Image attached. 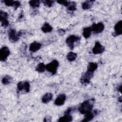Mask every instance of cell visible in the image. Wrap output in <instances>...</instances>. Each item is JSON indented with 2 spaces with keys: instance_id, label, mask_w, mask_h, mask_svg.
<instances>
[{
  "instance_id": "cell-25",
  "label": "cell",
  "mask_w": 122,
  "mask_h": 122,
  "mask_svg": "<svg viewBox=\"0 0 122 122\" xmlns=\"http://www.w3.org/2000/svg\"><path fill=\"white\" fill-rule=\"evenodd\" d=\"M30 6L33 8H37L39 6L40 1L39 0H30L29 2Z\"/></svg>"
},
{
  "instance_id": "cell-11",
  "label": "cell",
  "mask_w": 122,
  "mask_h": 122,
  "mask_svg": "<svg viewBox=\"0 0 122 122\" xmlns=\"http://www.w3.org/2000/svg\"><path fill=\"white\" fill-rule=\"evenodd\" d=\"M122 21L120 20L118 21L114 26V33H113V35L114 36L121 35L122 33Z\"/></svg>"
},
{
  "instance_id": "cell-9",
  "label": "cell",
  "mask_w": 122,
  "mask_h": 122,
  "mask_svg": "<svg viewBox=\"0 0 122 122\" xmlns=\"http://www.w3.org/2000/svg\"><path fill=\"white\" fill-rule=\"evenodd\" d=\"M104 47L99 41H96L92 49V52L95 54H101L104 52Z\"/></svg>"
},
{
  "instance_id": "cell-12",
  "label": "cell",
  "mask_w": 122,
  "mask_h": 122,
  "mask_svg": "<svg viewBox=\"0 0 122 122\" xmlns=\"http://www.w3.org/2000/svg\"><path fill=\"white\" fill-rule=\"evenodd\" d=\"M41 47V44L37 41H34L31 43L30 46L29 50L32 52H36L38 51Z\"/></svg>"
},
{
  "instance_id": "cell-30",
  "label": "cell",
  "mask_w": 122,
  "mask_h": 122,
  "mask_svg": "<svg viewBox=\"0 0 122 122\" xmlns=\"http://www.w3.org/2000/svg\"><path fill=\"white\" fill-rule=\"evenodd\" d=\"M58 32L60 35H63L65 33V31L63 29H59L58 30Z\"/></svg>"
},
{
  "instance_id": "cell-27",
  "label": "cell",
  "mask_w": 122,
  "mask_h": 122,
  "mask_svg": "<svg viewBox=\"0 0 122 122\" xmlns=\"http://www.w3.org/2000/svg\"><path fill=\"white\" fill-rule=\"evenodd\" d=\"M17 89L19 91L24 90V81H20L17 84Z\"/></svg>"
},
{
  "instance_id": "cell-6",
  "label": "cell",
  "mask_w": 122,
  "mask_h": 122,
  "mask_svg": "<svg viewBox=\"0 0 122 122\" xmlns=\"http://www.w3.org/2000/svg\"><path fill=\"white\" fill-rule=\"evenodd\" d=\"M92 31L96 34L102 32L104 28V24L102 22H99L97 24L93 23L91 27Z\"/></svg>"
},
{
  "instance_id": "cell-28",
  "label": "cell",
  "mask_w": 122,
  "mask_h": 122,
  "mask_svg": "<svg viewBox=\"0 0 122 122\" xmlns=\"http://www.w3.org/2000/svg\"><path fill=\"white\" fill-rule=\"evenodd\" d=\"M57 2L59 3L60 4L63 5L66 7H68L70 3V1H68L67 0H57Z\"/></svg>"
},
{
  "instance_id": "cell-7",
  "label": "cell",
  "mask_w": 122,
  "mask_h": 122,
  "mask_svg": "<svg viewBox=\"0 0 122 122\" xmlns=\"http://www.w3.org/2000/svg\"><path fill=\"white\" fill-rule=\"evenodd\" d=\"M10 51L9 48L6 46L3 47L0 51V60L4 61L6 60L7 57L10 55Z\"/></svg>"
},
{
  "instance_id": "cell-33",
  "label": "cell",
  "mask_w": 122,
  "mask_h": 122,
  "mask_svg": "<svg viewBox=\"0 0 122 122\" xmlns=\"http://www.w3.org/2000/svg\"><path fill=\"white\" fill-rule=\"evenodd\" d=\"M121 98H122V97L121 96L120 98H119V100H120V102H122V100H121Z\"/></svg>"
},
{
  "instance_id": "cell-18",
  "label": "cell",
  "mask_w": 122,
  "mask_h": 122,
  "mask_svg": "<svg viewBox=\"0 0 122 122\" xmlns=\"http://www.w3.org/2000/svg\"><path fill=\"white\" fill-rule=\"evenodd\" d=\"M41 30L43 32L45 33H47L51 31V30H52V28L49 23L46 22L43 25L41 28Z\"/></svg>"
},
{
  "instance_id": "cell-5",
  "label": "cell",
  "mask_w": 122,
  "mask_h": 122,
  "mask_svg": "<svg viewBox=\"0 0 122 122\" xmlns=\"http://www.w3.org/2000/svg\"><path fill=\"white\" fill-rule=\"evenodd\" d=\"M93 75V73L87 71L81 78L80 81L82 84H88Z\"/></svg>"
},
{
  "instance_id": "cell-3",
  "label": "cell",
  "mask_w": 122,
  "mask_h": 122,
  "mask_svg": "<svg viewBox=\"0 0 122 122\" xmlns=\"http://www.w3.org/2000/svg\"><path fill=\"white\" fill-rule=\"evenodd\" d=\"M59 66V62L57 60H53L50 63L46 65V70L52 74H55Z\"/></svg>"
},
{
  "instance_id": "cell-17",
  "label": "cell",
  "mask_w": 122,
  "mask_h": 122,
  "mask_svg": "<svg viewBox=\"0 0 122 122\" xmlns=\"http://www.w3.org/2000/svg\"><path fill=\"white\" fill-rule=\"evenodd\" d=\"M98 67V64L95 62H90L87 66V70L89 72H94V71L97 69Z\"/></svg>"
},
{
  "instance_id": "cell-10",
  "label": "cell",
  "mask_w": 122,
  "mask_h": 122,
  "mask_svg": "<svg viewBox=\"0 0 122 122\" xmlns=\"http://www.w3.org/2000/svg\"><path fill=\"white\" fill-rule=\"evenodd\" d=\"M66 100V96L64 94H61L59 95L56 98L54 104L57 106L62 105Z\"/></svg>"
},
{
  "instance_id": "cell-8",
  "label": "cell",
  "mask_w": 122,
  "mask_h": 122,
  "mask_svg": "<svg viewBox=\"0 0 122 122\" xmlns=\"http://www.w3.org/2000/svg\"><path fill=\"white\" fill-rule=\"evenodd\" d=\"M8 14L4 11L0 10V20L1 25L3 27H7L9 25V21L8 20Z\"/></svg>"
},
{
  "instance_id": "cell-23",
  "label": "cell",
  "mask_w": 122,
  "mask_h": 122,
  "mask_svg": "<svg viewBox=\"0 0 122 122\" xmlns=\"http://www.w3.org/2000/svg\"><path fill=\"white\" fill-rule=\"evenodd\" d=\"M76 10V4L74 2H70V4L68 6L67 10L70 12H73Z\"/></svg>"
},
{
  "instance_id": "cell-19",
  "label": "cell",
  "mask_w": 122,
  "mask_h": 122,
  "mask_svg": "<svg viewBox=\"0 0 122 122\" xmlns=\"http://www.w3.org/2000/svg\"><path fill=\"white\" fill-rule=\"evenodd\" d=\"M92 32V29L91 27H86L84 28L83 30L82 35L85 38H88L90 37Z\"/></svg>"
},
{
  "instance_id": "cell-16",
  "label": "cell",
  "mask_w": 122,
  "mask_h": 122,
  "mask_svg": "<svg viewBox=\"0 0 122 122\" xmlns=\"http://www.w3.org/2000/svg\"><path fill=\"white\" fill-rule=\"evenodd\" d=\"M52 94L50 92H47L42 97L41 101L44 103H47L51 101L52 99Z\"/></svg>"
},
{
  "instance_id": "cell-21",
  "label": "cell",
  "mask_w": 122,
  "mask_h": 122,
  "mask_svg": "<svg viewBox=\"0 0 122 122\" xmlns=\"http://www.w3.org/2000/svg\"><path fill=\"white\" fill-rule=\"evenodd\" d=\"M77 56V55L76 53L73 52H70L67 54L66 57L69 61H72L76 59Z\"/></svg>"
},
{
  "instance_id": "cell-1",
  "label": "cell",
  "mask_w": 122,
  "mask_h": 122,
  "mask_svg": "<svg viewBox=\"0 0 122 122\" xmlns=\"http://www.w3.org/2000/svg\"><path fill=\"white\" fill-rule=\"evenodd\" d=\"M95 100L94 99H90L81 103L78 108V110L81 114H85L92 111Z\"/></svg>"
},
{
  "instance_id": "cell-22",
  "label": "cell",
  "mask_w": 122,
  "mask_h": 122,
  "mask_svg": "<svg viewBox=\"0 0 122 122\" xmlns=\"http://www.w3.org/2000/svg\"><path fill=\"white\" fill-rule=\"evenodd\" d=\"M46 70V65L43 63H39L36 67V71L39 72H43Z\"/></svg>"
},
{
  "instance_id": "cell-20",
  "label": "cell",
  "mask_w": 122,
  "mask_h": 122,
  "mask_svg": "<svg viewBox=\"0 0 122 122\" xmlns=\"http://www.w3.org/2000/svg\"><path fill=\"white\" fill-rule=\"evenodd\" d=\"M93 1L92 0H88V1H86L84 2L82 4V8L83 10H88L90 9L93 4Z\"/></svg>"
},
{
  "instance_id": "cell-13",
  "label": "cell",
  "mask_w": 122,
  "mask_h": 122,
  "mask_svg": "<svg viewBox=\"0 0 122 122\" xmlns=\"http://www.w3.org/2000/svg\"><path fill=\"white\" fill-rule=\"evenodd\" d=\"M5 4L8 6H13L15 8L17 9L20 5V3L19 1H13L11 0H4Z\"/></svg>"
},
{
  "instance_id": "cell-29",
  "label": "cell",
  "mask_w": 122,
  "mask_h": 122,
  "mask_svg": "<svg viewBox=\"0 0 122 122\" xmlns=\"http://www.w3.org/2000/svg\"><path fill=\"white\" fill-rule=\"evenodd\" d=\"M24 90L26 92H28L30 90V83L28 81H24Z\"/></svg>"
},
{
  "instance_id": "cell-2",
  "label": "cell",
  "mask_w": 122,
  "mask_h": 122,
  "mask_svg": "<svg viewBox=\"0 0 122 122\" xmlns=\"http://www.w3.org/2000/svg\"><path fill=\"white\" fill-rule=\"evenodd\" d=\"M23 31H20L17 32L15 30L10 29L8 31V36L10 41L11 42H14L18 41L20 37L22 35Z\"/></svg>"
},
{
  "instance_id": "cell-31",
  "label": "cell",
  "mask_w": 122,
  "mask_h": 122,
  "mask_svg": "<svg viewBox=\"0 0 122 122\" xmlns=\"http://www.w3.org/2000/svg\"><path fill=\"white\" fill-rule=\"evenodd\" d=\"M51 118L50 116H47L45 117L44 119V122H50L51 121Z\"/></svg>"
},
{
  "instance_id": "cell-32",
  "label": "cell",
  "mask_w": 122,
  "mask_h": 122,
  "mask_svg": "<svg viewBox=\"0 0 122 122\" xmlns=\"http://www.w3.org/2000/svg\"><path fill=\"white\" fill-rule=\"evenodd\" d=\"M117 90L121 92V91H122V85L121 84H120L119 86H118L117 87Z\"/></svg>"
},
{
  "instance_id": "cell-4",
  "label": "cell",
  "mask_w": 122,
  "mask_h": 122,
  "mask_svg": "<svg viewBox=\"0 0 122 122\" xmlns=\"http://www.w3.org/2000/svg\"><path fill=\"white\" fill-rule=\"evenodd\" d=\"M81 39V38L75 35H71L69 36L66 40V42L68 46L71 50H73L74 48V44L75 41H78Z\"/></svg>"
},
{
  "instance_id": "cell-26",
  "label": "cell",
  "mask_w": 122,
  "mask_h": 122,
  "mask_svg": "<svg viewBox=\"0 0 122 122\" xmlns=\"http://www.w3.org/2000/svg\"><path fill=\"white\" fill-rule=\"evenodd\" d=\"M42 2L46 6L51 7L52 6L53 4L54 1L53 0H42Z\"/></svg>"
},
{
  "instance_id": "cell-15",
  "label": "cell",
  "mask_w": 122,
  "mask_h": 122,
  "mask_svg": "<svg viewBox=\"0 0 122 122\" xmlns=\"http://www.w3.org/2000/svg\"><path fill=\"white\" fill-rule=\"evenodd\" d=\"M72 120V117L70 114H64V115L59 118V122H70Z\"/></svg>"
},
{
  "instance_id": "cell-14",
  "label": "cell",
  "mask_w": 122,
  "mask_h": 122,
  "mask_svg": "<svg viewBox=\"0 0 122 122\" xmlns=\"http://www.w3.org/2000/svg\"><path fill=\"white\" fill-rule=\"evenodd\" d=\"M96 113V112H95V111H94L93 112H92L91 111H90V112L85 113L84 118L81 121V122H87L90 121L93 118V117H94V115Z\"/></svg>"
},
{
  "instance_id": "cell-24",
  "label": "cell",
  "mask_w": 122,
  "mask_h": 122,
  "mask_svg": "<svg viewBox=\"0 0 122 122\" xmlns=\"http://www.w3.org/2000/svg\"><path fill=\"white\" fill-rule=\"evenodd\" d=\"M11 81V77L6 75L2 79V82L3 84L6 85L9 84Z\"/></svg>"
}]
</instances>
